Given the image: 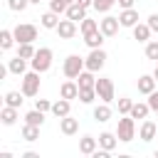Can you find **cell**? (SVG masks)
<instances>
[{"label": "cell", "instance_id": "1", "mask_svg": "<svg viewBox=\"0 0 158 158\" xmlns=\"http://www.w3.org/2000/svg\"><path fill=\"white\" fill-rule=\"evenodd\" d=\"M52 49L49 47H40L37 52H35V57L30 59V67L35 69V72H40V74H44V72H49L52 69Z\"/></svg>", "mask_w": 158, "mask_h": 158}, {"label": "cell", "instance_id": "2", "mask_svg": "<svg viewBox=\"0 0 158 158\" xmlns=\"http://www.w3.org/2000/svg\"><path fill=\"white\" fill-rule=\"evenodd\" d=\"M116 136L121 143H128L136 138V118L131 114H126L123 118H118V126H116Z\"/></svg>", "mask_w": 158, "mask_h": 158}, {"label": "cell", "instance_id": "3", "mask_svg": "<svg viewBox=\"0 0 158 158\" xmlns=\"http://www.w3.org/2000/svg\"><path fill=\"white\" fill-rule=\"evenodd\" d=\"M84 69H86V64H84V57H79V54H69L62 64V72L67 79H77Z\"/></svg>", "mask_w": 158, "mask_h": 158}, {"label": "cell", "instance_id": "4", "mask_svg": "<svg viewBox=\"0 0 158 158\" xmlns=\"http://www.w3.org/2000/svg\"><path fill=\"white\" fill-rule=\"evenodd\" d=\"M20 91H22L25 96H37V94H40V72H35V69L25 72V74H22V86H20Z\"/></svg>", "mask_w": 158, "mask_h": 158}, {"label": "cell", "instance_id": "5", "mask_svg": "<svg viewBox=\"0 0 158 158\" xmlns=\"http://www.w3.org/2000/svg\"><path fill=\"white\" fill-rule=\"evenodd\" d=\"M94 89H96L99 99H101V101H106V104H111V101L116 99V91H114V81H111L109 77H99Z\"/></svg>", "mask_w": 158, "mask_h": 158}, {"label": "cell", "instance_id": "6", "mask_svg": "<svg viewBox=\"0 0 158 158\" xmlns=\"http://www.w3.org/2000/svg\"><path fill=\"white\" fill-rule=\"evenodd\" d=\"M15 40H17V44L20 42H35L37 40V27L32 25V22H20V25H15Z\"/></svg>", "mask_w": 158, "mask_h": 158}, {"label": "cell", "instance_id": "7", "mask_svg": "<svg viewBox=\"0 0 158 158\" xmlns=\"http://www.w3.org/2000/svg\"><path fill=\"white\" fill-rule=\"evenodd\" d=\"M84 64H86V69H91V72H101L104 64H106V52H104L101 47L91 49V52L84 57Z\"/></svg>", "mask_w": 158, "mask_h": 158}, {"label": "cell", "instance_id": "8", "mask_svg": "<svg viewBox=\"0 0 158 158\" xmlns=\"http://www.w3.org/2000/svg\"><path fill=\"white\" fill-rule=\"evenodd\" d=\"M118 27H121V20H118V17H114V15H106L104 20H99V30H101L106 37L118 35Z\"/></svg>", "mask_w": 158, "mask_h": 158}, {"label": "cell", "instance_id": "9", "mask_svg": "<svg viewBox=\"0 0 158 158\" xmlns=\"http://www.w3.org/2000/svg\"><path fill=\"white\" fill-rule=\"evenodd\" d=\"M59 96L62 99H79V84H77V79H67V81H62V86H59Z\"/></svg>", "mask_w": 158, "mask_h": 158}, {"label": "cell", "instance_id": "10", "mask_svg": "<svg viewBox=\"0 0 158 158\" xmlns=\"http://www.w3.org/2000/svg\"><path fill=\"white\" fill-rule=\"evenodd\" d=\"M156 136H158V126H156V121H148V118H146V121L141 123V128H138V138H141L143 143H148V141H153Z\"/></svg>", "mask_w": 158, "mask_h": 158}, {"label": "cell", "instance_id": "11", "mask_svg": "<svg viewBox=\"0 0 158 158\" xmlns=\"http://www.w3.org/2000/svg\"><path fill=\"white\" fill-rule=\"evenodd\" d=\"M57 35L62 37V40H72L74 35H77V22L74 20H59V25H57Z\"/></svg>", "mask_w": 158, "mask_h": 158}, {"label": "cell", "instance_id": "12", "mask_svg": "<svg viewBox=\"0 0 158 158\" xmlns=\"http://www.w3.org/2000/svg\"><path fill=\"white\" fill-rule=\"evenodd\" d=\"M59 131H62L64 136H74V133L79 131V118H74L72 114L64 116V118H59Z\"/></svg>", "mask_w": 158, "mask_h": 158}, {"label": "cell", "instance_id": "13", "mask_svg": "<svg viewBox=\"0 0 158 158\" xmlns=\"http://www.w3.org/2000/svg\"><path fill=\"white\" fill-rule=\"evenodd\" d=\"M156 84H158V81H156V77H153V74H143V77H138V81H136L138 91H141V94H146V96H148L151 91H156Z\"/></svg>", "mask_w": 158, "mask_h": 158}, {"label": "cell", "instance_id": "14", "mask_svg": "<svg viewBox=\"0 0 158 158\" xmlns=\"http://www.w3.org/2000/svg\"><path fill=\"white\" fill-rule=\"evenodd\" d=\"M118 20H121V27H136L138 25V10H133V7H128V10H121V15H118Z\"/></svg>", "mask_w": 158, "mask_h": 158}, {"label": "cell", "instance_id": "15", "mask_svg": "<svg viewBox=\"0 0 158 158\" xmlns=\"http://www.w3.org/2000/svg\"><path fill=\"white\" fill-rule=\"evenodd\" d=\"M27 62L30 59H25V57H12L10 62H7V69H10V74H17V77H22L25 72H27Z\"/></svg>", "mask_w": 158, "mask_h": 158}, {"label": "cell", "instance_id": "16", "mask_svg": "<svg viewBox=\"0 0 158 158\" xmlns=\"http://www.w3.org/2000/svg\"><path fill=\"white\" fill-rule=\"evenodd\" d=\"M69 111H72V101L69 99H57L54 104H52V114L57 116V118H64V116H69Z\"/></svg>", "mask_w": 158, "mask_h": 158}, {"label": "cell", "instance_id": "17", "mask_svg": "<svg viewBox=\"0 0 158 158\" xmlns=\"http://www.w3.org/2000/svg\"><path fill=\"white\" fill-rule=\"evenodd\" d=\"M96 148H99V138H94V136H81L79 138V153L91 156Z\"/></svg>", "mask_w": 158, "mask_h": 158}, {"label": "cell", "instance_id": "18", "mask_svg": "<svg viewBox=\"0 0 158 158\" xmlns=\"http://www.w3.org/2000/svg\"><path fill=\"white\" fill-rule=\"evenodd\" d=\"M77 84H79V89L96 86V72H91V69H84V72L77 77Z\"/></svg>", "mask_w": 158, "mask_h": 158}, {"label": "cell", "instance_id": "19", "mask_svg": "<svg viewBox=\"0 0 158 158\" xmlns=\"http://www.w3.org/2000/svg\"><path fill=\"white\" fill-rule=\"evenodd\" d=\"M17 118H20V111H17L15 106H7V104H5V106H2V111H0V121H2L5 126H12Z\"/></svg>", "mask_w": 158, "mask_h": 158}, {"label": "cell", "instance_id": "20", "mask_svg": "<svg viewBox=\"0 0 158 158\" xmlns=\"http://www.w3.org/2000/svg\"><path fill=\"white\" fill-rule=\"evenodd\" d=\"M133 30V40H138V42H148L151 40V27H148V22H138L136 27H131Z\"/></svg>", "mask_w": 158, "mask_h": 158}, {"label": "cell", "instance_id": "21", "mask_svg": "<svg viewBox=\"0 0 158 158\" xmlns=\"http://www.w3.org/2000/svg\"><path fill=\"white\" fill-rule=\"evenodd\" d=\"M104 32L101 30H94V32H89V35H84V42H86V47L89 49H96V47H101L104 44Z\"/></svg>", "mask_w": 158, "mask_h": 158}, {"label": "cell", "instance_id": "22", "mask_svg": "<svg viewBox=\"0 0 158 158\" xmlns=\"http://www.w3.org/2000/svg\"><path fill=\"white\" fill-rule=\"evenodd\" d=\"M111 118V106L106 104V101H101L99 106H94V121H99V123H106Z\"/></svg>", "mask_w": 158, "mask_h": 158}, {"label": "cell", "instance_id": "23", "mask_svg": "<svg viewBox=\"0 0 158 158\" xmlns=\"http://www.w3.org/2000/svg\"><path fill=\"white\" fill-rule=\"evenodd\" d=\"M116 143H118V136H116V133H111V131H104V133H99V146H101V148H106V151H114V148H116Z\"/></svg>", "mask_w": 158, "mask_h": 158}, {"label": "cell", "instance_id": "24", "mask_svg": "<svg viewBox=\"0 0 158 158\" xmlns=\"http://www.w3.org/2000/svg\"><path fill=\"white\" fill-rule=\"evenodd\" d=\"M67 17L74 20V22H81V20L86 17V7H81L79 2H72V5L67 7Z\"/></svg>", "mask_w": 158, "mask_h": 158}, {"label": "cell", "instance_id": "25", "mask_svg": "<svg viewBox=\"0 0 158 158\" xmlns=\"http://www.w3.org/2000/svg\"><path fill=\"white\" fill-rule=\"evenodd\" d=\"M40 22H42L44 30H57V25H59V15L49 10V12H44V15L40 17Z\"/></svg>", "mask_w": 158, "mask_h": 158}, {"label": "cell", "instance_id": "26", "mask_svg": "<svg viewBox=\"0 0 158 158\" xmlns=\"http://www.w3.org/2000/svg\"><path fill=\"white\" fill-rule=\"evenodd\" d=\"M148 114H151L148 101H133V109H131V116L133 118H146Z\"/></svg>", "mask_w": 158, "mask_h": 158}, {"label": "cell", "instance_id": "27", "mask_svg": "<svg viewBox=\"0 0 158 158\" xmlns=\"http://www.w3.org/2000/svg\"><path fill=\"white\" fill-rule=\"evenodd\" d=\"M25 123L42 126V123H44V111H40V109H32V111H27V114H25Z\"/></svg>", "mask_w": 158, "mask_h": 158}, {"label": "cell", "instance_id": "28", "mask_svg": "<svg viewBox=\"0 0 158 158\" xmlns=\"http://www.w3.org/2000/svg\"><path fill=\"white\" fill-rule=\"evenodd\" d=\"M15 42H17V40H15V32H12V30H2V32H0V49L7 52Z\"/></svg>", "mask_w": 158, "mask_h": 158}, {"label": "cell", "instance_id": "29", "mask_svg": "<svg viewBox=\"0 0 158 158\" xmlns=\"http://www.w3.org/2000/svg\"><path fill=\"white\" fill-rule=\"evenodd\" d=\"M22 96H25L22 91H7V94H5V104H7V106H15V109H20V106H22V101H25Z\"/></svg>", "mask_w": 158, "mask_h": 158}, {"label": "cell", "instance_id": "30", "mask_svg": "<svg viewBox=\"0 0 158 158\" xmlns=\"http://www.w3.org/2000/svg\"><path fill=\"white\" fill-rule=\"evenodd\" d=\"M22 138H25V141H30V143H32V141H37V138H40V126L25 123V126H22Z\"/></svg>", "mask_w": 158, "mask_h": 158}, {"label": "cell", "instance_id": "31", "mask_svg": "<svg viewBox=\"0 0 158 158\" xmlns=\"http://www.w3.org/2000/svg\"><path fill=\"white\" fill-rule=\"evenodd\" d=\"M72 2H77V0H49V10L57 12V15H62V12H67V7Z\"/></svg>", "mask_w": 158, "mask_h": 158}, {"label": "cell", "instance_id": "32", "mask_svg": "<svg viewBox=\"0 0 158 158\" xmlns=\"http://www.w3.org/2000/svg\"><path fill=\"white\" fill-rule=\"evenodd\" d=\"M35 52H37V49L32 47V42H20V44H17V54H20V57H25V59H32V57H35Z\"/></svg>", "mask_w": 158, "mask_h": 158}, {"label": "cell", "instance_id": "33", "mask_svg": "<svg viewBox=\"0 0 158 158\" xmlns=\"http://www.w3.org/2000/svg\"><path fill=\"white\" fill-rule=\"evenodd\" d=\"M94 99H99V94H96L94 86H89V89H79V101H81V104H91Z\"/></svg>", "mask_w": 158, "mask_h": 158}, {"label": "cell", "instance_id": "34", "mask_svg": "<svg viewBox=\"0 0 158 158\" xmlns=\"http://www.w3.org/2000/svg\"><path fill=\"white\" fill-rule=\"evenodd\" d=\"M79 30H81V35H89V32L99 30V22H96V20H91V17H84V20L79 22Z\"/></svg>", "mask_w": 158, "mask_h": 158}, {"label": "cell", "instance_id": "35", "mask_svg": "<svg viewBox=\"0 0 158 158\" xmlns=\"http://www.w3.org/2000/svg\"><path fill=\"white\" fill-rule=\"evenodd\" d=\"M146 57L153 59V62H158V40H148L146 42Z\"/></svg>", "mask_w": 158, "mask_h": 158}, {"label": "cell", "instance_id": "36", "mask_svg": "<svg viewBox=\"0 0 158 158\" xmlns=\"http://www.w3.org/2000/svg\"><path fill=\"white\" fill-rule=\"evenodd\" d=\"M118 0H94V10L96 12H109Z\"/></svg>", "mask_w": 158, "mask_h": 158}, {"label": "cell", "instance_id": "37", "mask_svg": "<svg viewBox=\"0 0 158 158\" xmlns=\"http://www.w3.org/2000/svg\"><path fill=\"white\" fill-rule=\"evenodd\" d=\"M131 109H133V101H131L128 96H121V99H118V114L126 116V114H131Z\"/></svg>", "mask_w": 158, "mask_h": 158}, {"label": "cell", "instance_id": "38", "mask_svg": "<svg viewBox=\"0 0 158 158\" xmlns=\"http://www.w3.org/2000/svg\"><path fill=\"white\" fill-rule=\"evenodd\" d=\"M27 5H30V0H7V7H10V10H15V12L27 10Z\"/></svg>", "mask_w": 158, "mask_h": 158}, {"label": "cell", "instance_id": "39", "mask_svg": "<svg viewBox=\"0 0 158 158\" xmlns=\"http://www.w3.org/2000/svg\"><path fill=\"white\" fill-rule=\"evenodd\" d=\"M35 109H40V111L47 114V111H52V101H49V99H37V101H35Z\"/></svg>", "mask_w": 158, "mask_h": 158}, {"label": "cell", "instance_id": "40", "mask_svg": "<svg viewBox=\"0 0 158 158\" xmlns=\"http://www.w3.org/2000/svg\"><path fill=\"white\" fill-rule=\"evenodd\" d=\"M148 106H151V111L158 114V91H151L148 94Z\"/></svg>", "mask_w": 158, "mask_h": 158}, {"label": "cell", "instance_id": "41", "mask_svg": "<svg viewBox=\"0 0 158 158\" xmlns=\"http://www.w3.org/2000/svg\"><path fill=\"white\" fill-rule=\"evenodd\" d=\"M146 22H148V27H151V30H153V32H158V12H151V15H148V20H146Z\"/></svg>", "mask_w": 158, "mask_h": 158}, {"label": "cell", "instance_id": "42", "mask_svg": "<svg viewBox=\"0 0 158 158\" xmlns=\"http://www.w3.org/2000/svg\"><path fill=\"white\" fill-rule=\"evenodd\" d=\"M133 2H136V0H118L121 10H128V7H133Z\"/></svg>", "mask_w": 158, "mask_h": 158}, {"label": "cell", "instance_id": "43", "mask_svg": "<svg viewBox=\"0 0 158 158\" xmlns=\"http://www.w3.org/2000/svg\"><path fill=\"white\" fill-rule=\"evenodd\" d=\"M77 2H79L81 7H86V10H89V7H94V0H77Z\"/></svg>", "mask_w": 158, "mask_h": 158}, {"label": "cell", "instance_id": "44", "mask_svg": "<svg viewBox=\"0 0 158 158\" xmlns=\"http://www.w3.org/2000/svg\"><path fill=\"white\" fill-rule=\"evenodd\" d=\"M22 158H40L35 151H27V153H22Z\"/></svg>", "mask_w": 158, "mask_h": 158}, {"label": "cell", "instance_id": "45", "mask_svg": "<svg viewBox=\"0 0 158 158\" xmlns=\"http://www.w3.org/2000/svg\"><path fill=\"white\" fill-rule=\"evenodd\" d=\"M153 77H156V81H158V62H156V69H153Z\"/></svg>", "mask_w": 158, "mask_h": 158}, {"label": "cell", "instance_id": "46", "mask_svg": "<svg viewBox=\"0 0 158 158\" xmlns=\"http://www.w3.org/2000/svg\"><path fill=\"white\" fill-rule=\"evenodd\" d=\"M40 2H42V0H30V5H40Z\"/></svg>", "mask_w": 158, "mask_h": 158}, {"label": "cell", "instance_id": "47", "mask_svg": "<svg viewBox=\"0 0 158 158\" xmlns=\"http://www.w3.org/2000/svg\"><path fill=\"white\" fill-rule=\"evenodd\" d=\"M156 158H158V151H156Z\"/></svg>", "mask_w": 158, "mask_h": 158}, {"label": "cell", "instance_id": "48", "mask_svg": "<svg viewBox=\"0 0 158 158\" xmlns=\"http://www.w3.org/2000/svg\"><path fill=\"white\" fill-rule=\"evenodd\" d=\"M156 138H158V136H156Z\"/></svg>", "mask_w": 158, "mask_h": 158}]
</instances>
